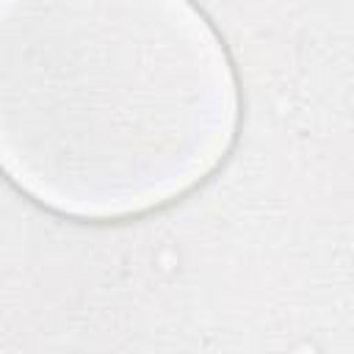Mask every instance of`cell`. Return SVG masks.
I'll return each mask as SVG.
<instances>
[{"label": "cell", "instance_id": "1", "mask_svg": "<svg viewBox=\"0 0 354 354\" xmlns=\"http://www.w3.org/2000/svg\"><path fill=\"white\" fill-rule=\"evenodd\" d=\"M238 108L191 0H0V171L61 216L174 202L227 158Z\"/></svg>", "mask_w": 354, "mask_h": 354}]
</instances>
